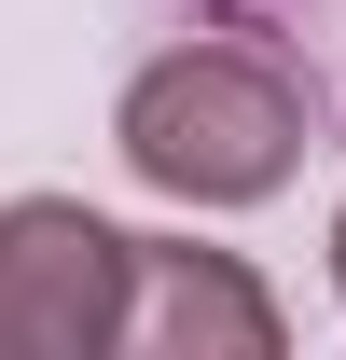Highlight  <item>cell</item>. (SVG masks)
Segmentation results:
<instances>
[{"label":"cell","instance_id":"6da1fadb","mask_svg":"<svg viewBox=\"0 0 346 360\" xmlns=\"http://www.w3.org/2000/svg\"><path fill=\"white\" fill-rule=\"evenodd\" d=\"M111 139H125V167L153 180V194H180V208H263V194L305 167V84L277 56H250V42H180V56H153L125 84Z\"/></svg>","mask_w":346,"mask_h":360},{"label":"cell","instance_id":"7a4b0ae2","mask_svg":"<svg viewBox=\"0 0 346 360\" xmlns=\"http://www.w3.org/2000/svg\"><path fill=\"white\" fill-rule=\"evenodd\" d=\"M125 333V222L84 194H14L0 208V360H97Z\"/></svg>","mask_w":346,"mask_h":360},{"label":"cell","instance_id":"3957f363","mask_svg":"<svg viewBox=\"0 0 346 360\" xmlns=\"http://www.w3.org/2000/svg\"><path fill=\"white\" fill-rule=\"evenodd\" d=\"M139 360H277V305L236 250H167V236H125V333Z\"/></svg>","mask_w":346,"mask_h":360},{"label":"cell","instance_id":"277c9868","mask_svg":"<svg viewBox=\"0 0 346 360\" xmlns=\"http://www.w3.org/2000/svg\"><path fill=\"white\" fill-rule=\"evenodd\" d=\"M333 291H346V208H333Z\"/></svg>","mask_w":346,"mask_h":360}]
</instances>
